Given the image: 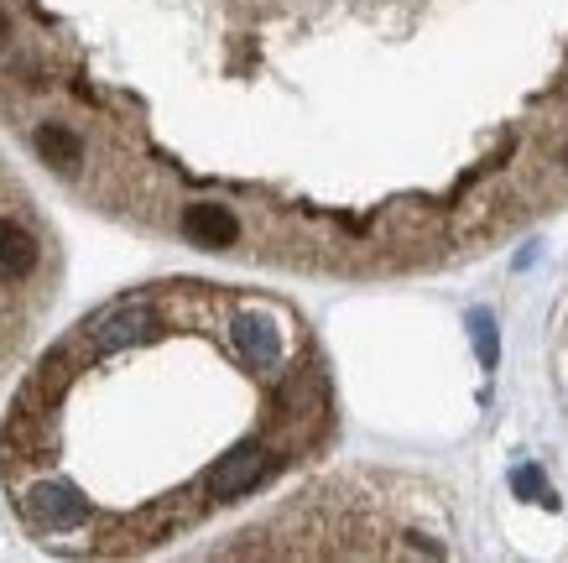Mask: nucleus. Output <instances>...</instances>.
I'll return each instance as SVG.
<instances>
[{
    "label": "nucleus",
    "mask_w": 568,
    "mask_h": 563,
    "mask_svg": "<svg viewBox=\"0 0 568 563\" xmlns=\"http://www.w3.org/2000/svg\"><path fill=\"white\" fill-rule=\"evenodd\" d=\"M17 512L42 537H63V532L89 527V495H79L73 485H58V480H37L32 491L17 495Z\"/></svg>",
    "instance_id": "nucleus-1"
},
{
    "label": "nucleus",
    "mask_w": 568,
    "mask_h": 563,
    "mask_svg": "<svg viewBox=\"0 0 568 563\" xmlns=\"http://www.w3.org/2000/svg\"><path fill=\"white\" fill-rule=\"evenodd\" d=\"M282 460H287V454H276L272 444H241L235 454H224V460L204 475V501H214V506L241 501V495L256 491L261 480L272 475Z\"/></svg>",
    "instance_id": "nucleus-2"
},
{
    "label": "nucleus",
    "mask_w": 568,
    "mask_h": 563,
    "mask_svg": "<svg viewBox=\"0 0 568 563\" xmlns=\"http://www.w3.org/2000/svg\"><path fill=\"white\" fill-rule=\"evenodd\" d=\"M178 230H183L189 245H204V251H230V245H241V235H245L241 214L230 204H214V199H199V204L178 209Z\"/></svg>",
    "instance_id": "nucleus-3"
},
{
    "label": "nucleus",
    "mask_w": 568,
    "mask_h": 563,
    "mask_svg": "<svg viewBox=\"0 0 568 563\" xmlns=\"http://www.w3.org/2000/svg\"><path fill=\"white\" fill-rule=\"evenodd\" d=\"M42 267V240L21 220L0 214V282H32Z\"/></svg>",
    "instance_id": "nucleus-4"
},
{
    "label": "nucleus",
    "mask_w": 568,
    "mask_h": 563,
    "mask_svg": "<svg viewBox=\"0 0 568 563\" xmlns=\"http://www.w3.org/2000/svg\"><path fill=\"white\" fill-rule=\"evenodd\" d=\"M230 340L245 350V360L256 365V371H272V365H282V334H276L261 313H241L235 319V329H230Z\"/></svg>",
    "instance_id": "nucleus-5"
},
{
    "label": "nucleus",
    "mask_w": 568,
    "mask_h": 563,
    "mask_svg": "<svg viewBox=\"0 0 568 563\" xmlns=\"http://www.w3.org/2000/svg\"><path fill=\"white\" fill-rule=\"evenodd\" d=\"M32 147L42 162H52L58 172H79V162H84V137L73 131V125H63V120H42L32 131Z\"/></svg>",
    "instance_id": "nucleus-6"
},
{
    "label": "nucleus",
    "mask_w": 568,
    "mask_h": 563,
    "mask_svg": "<svg viewBox=\"0 0 568 563\" xmlns=\"http://www.w3.org/2000/svg\"><path fill=\"white\" fill-rule=\"evenodd\" d=\"M469 329H475V344H480V365H485V371H496L500 344H496V324H490V313H485V308H475V313H469Z\"/></svg>",
    "instance_id": "nucleus-7"
},
{
    "label": "nucleus",
    "mask_w": 568,
    "mask_h": 563,
    "mask_svg": "<svg viewBox=\"0 0 568 563\" xmlns=\"http://www.w3.org/2000/svg\"><path fill=\"white\" fill-rule=\"evenodd\" d=\"M511 485H517V491H521V495H527V501H548V506H552V495H548V485H542V475H537L532 464H521L517 475H511Z\"/></svg>",
    "instance_id": "nucleus-8"
},
{
    "label": "nucleus",
    "mask_w": 568,
    "mask_h": 563,
    "mask_svg": "<svg viewBox=\"0 0 568 563\" xmlns=\"http://www.w3.org/2000/svg\"><path fill=\"white\" fill-rule=\"evenodd\" d=\"M11 42V17H6V6H0V48Z\"/></svg>",
    "instance_id": "nucleus-9"
}]
</instances>
